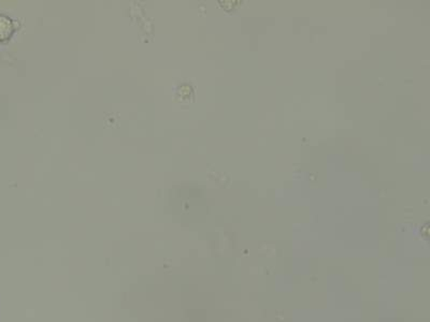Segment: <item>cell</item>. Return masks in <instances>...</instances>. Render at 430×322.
Instances as JSON below:
<instances>
[{
    "mask_svg": "<svg viewBox=\"0 0 430 322\" xmlns=\"http://www.w3.org/2000/svg\"><path fill=\"white\" fill-rule=\"evenodd\" d=\"M14 33V24L7 16H0V42L9 39Z\"/></svg>",
    "mask_w": 430,
    "mask_h": 322,
    "instance_id": "cell-1",
    "label": "cell"
}]
</instances>
